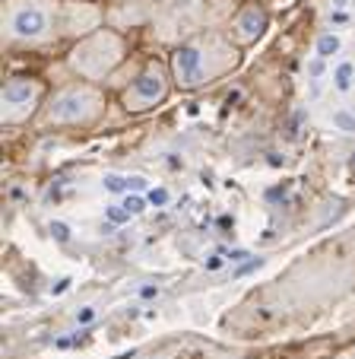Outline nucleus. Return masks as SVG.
Here are the masks:
<instances>
[{
	"label": "nucleus",
	"mask_w": 355,
	"mask_h": 359,
	"mask_svg": "<svg viewBox=\"0 0 355 359\" xmlns=\"http://www.w3.org/2000/svg\"><path fill=\"white\" fill-rule=\"evenodd\" d=\"M238 64H242V48L232 41V35L219 29H203L200 35L174 48L168 67H172L174 86L194 93V89L219 83Z\"/></svg>",
	"instance_id": "1"
},
{
	"label": "nucleus",
	"mask_w": 355,
	"mask_h": 359,
	"mask_svg": "<svg viewBox=\"0 0 355 359\" xmlns=\"http://www.w3.org/2000/svg\"><path fill=\"white\" fill-rule=\"evenodd\" d=\"M0 35L7 48H48L61 39V0H4Z\"/></svg>",
	"instance_id": "2"
},
{
	"label": "nucleus",
	"mask_w": 355,
	"mask_h": 359,
	"mask_svg": "<svg viewBox=\"0 0 355 359\" xmlns=\"http://www.w3.org/2000/svg\"><path fill=\"white\" fill-rule=\"evenodd\" d=\"M105 115V93L95 83L76 80L45 99L41 124L45 128H95Z\"/></svg>",
	"instance_id": "3"
},
{
	"label": "nucleus",
	"mask_w": 355,
	"mask_h": 359,
	"mask_svg": "<svg viewBox=\"0 0 355 359\" xmlns=\"http://www.w3.org/2000/svg\"><path fill=\"white\" fill-rule=\"evenodd\" d=\"M127 57V41H124L121 32L114 29H99V32L80 39L67 55V67L74 76L86 83H95L99 86L102 80L114 74V70L124 64Z\"/></svg>",
	"instance_id": "4"
},
{
	"label": "nucleus",
	"mask_w": 355,
	"mask_h": 359,
	"mask_svg": "<svg viewBox=\"0 0 355 359\" xmlns=\"http://www.w3.org/2000/svg\"><path fill=\"white\" fill-rule=\"evenodd\" d=\"M203 22H207V0H155L149 16L153 39L174 48L200 35Z\"/></svg>",
	"instance_id": "5"
},
{
	"label": "nucleus",
	"mask_w": 355,
	"mask_h": 359,
	"mask_svg": "<svg viewBox=\"0 0 355 359\" xmlns=\"http://www.w3.org/2000/svg\"><path fill=\"white\" fill-rule=\"evenodd\" d=\"M45 99L48 93L41 80H35V76H10L4 83V93H0V121L7 128L29 124L35 115H41Z\"/></svg>",
	"instance_id": "6"
},
{
	"label": "nucleus",
	"mask_w": 355,
	"mask_h": 359,
	"mask_svg": "<svg viewBox=\"0 0 355 359\" xmlns=\"http://www.w3.org/2000/svg\"><path fill=\"white\" fill-rule=\"evenodd\" d=\"M172 86H174L172 67H165V64H159V61H149L146 67L130 80V86L121 93L124 111H130V115H143V111L159 109L162 102L168 99Z\"/></svg>",
	"instance_id": "7"
},
{
	"label": "nucleus",
	"mask_w": 355,
	"mask_h": 359,
	"mask_svg": "<svg viewBox=\"0 0 355 359\" xmlns=\"http://www.w3.org/2000/svg\"><path fill=\"white\" fill-rule=\"evenodd\" d=\"M102 20H105L102 7L89 4V0H64L61 4V35H74L76 41L105 29Z\"/></svg>",
	"instance_id": "8"
},
{
	"label": "nucleus",
	"mask_w": 355,
	"mask_h": 359,
	"mask_svg": "<svg viewBox=\"0 0 355 359\" xmlns=\"http://www.w3.org/2000/svg\"><path fill=\"white\" fill-rule=\"evenodd\" d=\"M267 26H270L267 10H263L260 4H244V7L232 16V22H228V35H232V41L238 48H248L267 32Z\"/></svg>",
	"instance_id": "9"
},
{
	"label": "nucleus",
	"mask_w": 355,
	"mask_h": 359,
	"mask_svg": "<svg viewBox=\"0 0 355 359\" xmlns=\"http://www.w3.org/2000/svg\"><path fill=\"white\" fill-rule=\"evenodd\" d=\"M342 48H346V41H342V32H336V29H321V32L314 35V45H311V57H321V61H342Z\"/></svg>",
	"instance_id": "10"
},
{
	"label": "nucleus",
	"mask_w": 355,
	"mask_h": 359,
	"mask_svg": "<svg viewBox=\"0 0 355 359\" xmlns=\"http://www.w3.org/2000/svg\"><path fill=\"white\" fill-rule=\"evenodd\" d=\"M330 86H333L336 95H349L355 89V61L352 57H342V61L333 64V70H330Z\"/></svg>",
	"instance_id": "11"
},
{
	"label": "nucleus",
	"mask_w": 355,
	"mask_h": 359,
	"mask_svg": "<svg viewBox=\"0 0 355 359\" xmlns=\"http://www.w3.org/2000/svg\"><path fill=\"white\" fill-rule=\"evenodd\" d=\"M327 128L340 137H355V111L349 105H340V109L330 111L327 118Z\"/></svg>",
	"instance_id": "12"
},
{
	"label": "nucleus",
	"mask_w": 355,
	"mask_h": 359,
	"mask_svg": "<svg viewBox=\"0 0 355 359\" xmlns=\"http://www.w3.org/2000/svg\"><path fill=\"white\" fill-rule=\"evenodd\" d=\"M323 13H355V0H327Z\"/></svg>",
	"instance_id": "13"
},
{
	"label": "nucleus",
	"mask_w": 355,
	"mask_h": 359,
	"mask_svg": "<svg viewBox=\"0 0 355 359\" xmlns=\"http://www.w3.org/2000/svg\"><path fill=\"white\" fill-rule=\"evenodd\" d=\"M92 318H95V309H92V305H86L83 312H76V325H89Z\"/></svg>",
	"instance_id": "14"
},
{
	"label": "nucleus",
	"mask_w": 355,
	"mask_h": 359,
	"mask_svg": "<svg viewBox=\"0 0 355 359\" xmlns=\"http://www.w3.org/2000/svg\"><path fill=\"white\" fill-rule=\"evenodd\" d=\"M124 207H127V213H140L143 210V201H140V197H127V203H124Z\"/></svg>",
	"instance_id": "15"
},
{
	"label": "nucleus",
	"mask_w": 355,
	"mask_h": 359,
	"mask_svg": "<svg viewBox=\"0 0 355 359\" xmlns=\"http://www.w3.org/2000/svg\"><path fill=\"white\" fill-rule=\"evenodd\" d=\"M149 201H153V203H165L168 201V191H153V194H149Z\"/></svg>",
	"instance_id": "16"
},
{
	"label": "nucleus",
	"mask_w": 355,
	"mask_h": 359,
	"mask_svg": "<svg viewBox=\"0 0 355 359\" xmlns=\"http://www.w3.org/2000/svg\"><path fill=\"white\" fill-rule=\"evenodd\" d=\"M51 232L57 238H67V226H61V223H51Z\"/></svg>",
	"instance_id": "17"
},
{
	"label": "nucleus",
	"mask_w": 355,
	"mask_h": 359,
	"mask_svg": "<svg viewBox=\"0 0 355 359\" xmlns=\"http://www.w3.org/2000/svg\"><path fill=\"white\" fill-rule=\"evenodd\" d=\"M340 359H355V346H349L346 353H340Z\"/></svg>",
	"instance_id": "18"
}]
</instances>
